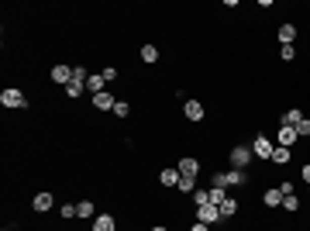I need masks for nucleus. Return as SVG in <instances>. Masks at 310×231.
<instances>
[{
  "mask_svg": "<svg viewBox=\"0 0 310 231\" xmlns=\"http://www.w3.org/2000/svg\"><path fill=\"white\" fill-rule=\"evenodd\" d=\"M176 190H179V193H196V176H179Z\"/></svg>",
  "mask_w": 310,
  "mask_h": 231,
  "instance_id": "16",
  "label": "nucleus"
},
{
  "mask_svg": "<svg viewBox=\"0 0 310 231\" xmlns=\"http://www.w3.org/2000/svg\"><path fill=\"white\" fill-rule=\"evenodd\" d=\"M272 152H276V145H272L266 135H259L255 138V149H252V155H259V159H272Z\"/></svg>",
  "mask_w": 310,
  "mask_h": 231,
  "instance_id": "5",
  "label": "nucleus"
},
{
  "mask_svg": "<svg viewBox=\"0 0 310 231\" xmlns=\"http://www.w3.org/2000/svg\"><path fill=\"white\" fill-rule=\"evenodd\" d=\"M193 204L200 207V204H211V197H207V190H196L193 193Z\"/></svg>",
  "mask_w": 310,
  "mask_h": 231,
  "instance_id": "27",
  "label": "nucleus"
},
{
  "mask_svg": "<svg viewBox=\"0 0 310 231\" xmlns=\"http://www.w3.org/2000/svg\"><path fill=\"white\" fill-rule=\"evenodd\" d=\"M296 128H290V124H279V145H283V149H290L293 142H296Z\"/></svg>",
  "mask_w": 310,
  "mask_h": 231,
  "instance_id": "11",
  "label": "nucleus"
},
{
  "mask_svg": "<svg viewBox=\"0 0 310 231\" xmlns=\"http://www.w3.org/2000/svg\"><path fill=\"white\" fill-rule=\"evenodd\" d=\"M196 221H200V224H217V221H221V211H217V207H214V204H200V207H196Z\"/></svg>",
  "mask_w": 310,
  "mask_h": 231,
  "instance_id": "3",
  "label": "nucleus"
},
{
  "mask_svg": "<svg viewBox=\"0 0 310 231\" xmlns=\"http://www.w3.org/2000/svg\"><path fill=\"white\" fill-rule=\"evenodd\" d=\"M248 176L241 173V169H231V173H217L214 176V187H221V190H228V187H241Z\"/></svg>",
  "mask_w": 310,
  "mask_h": 231,
  "instance_id": "1",
  "label": "nucleus"
},
{
  "mask_svg": "<svg viewBox=\"0 0 310 231\" xmlns=\"http://www.w3.org/2000/svg\"><path fill=\"white\" fill-rule=\"evenodd\" d=\"M114 104H117V100H114L111 94H107V90L93 97V107H97V111H114Z\"/></svg>",
  "mask_w": 310,
  "mask_h": 231,
  "instance_id": "12",
  "label": "nucleus"
},
{
  "mask_svg": "<svg viewBox=\"0 0 310 231\" xmlns=\"http://www.w3.org/2000/svg\"><path fill=\"white\" fill-rule=\"evenodd\" d=\"M190 231H214V228H211V224H200V221H196V224H193Z\"/></svg>",
  "mask_w": 310,
  "mask_h": 231,
  "instance_id": "33",
  "label": "nucleus"
},
{
  "mask_svg": "<svg viewBox=\"0 0 310 231\" xmlns=\"http://www.w3.org/2000/svg\"><path fill=\"white\" fill-rule=\"evenodd\" d=\"M179 169H162V173H159V179H162V187H176V183H179Z\"/></svg>",
  "mask_w": 310,
  "mask_h": 231,
  "instance_id": "17",
  "label": "nucleus"
},
{
  "mask_svg": "<svg viewBox=\"0 0 310 231\" xmlns=\"http://www.w3.org/2000/svg\"><path fill=\"white\" fill-rule=\"evenodd\" d=\"M290 149H283V145H276V152H272V162H276V166H286V162H290Z\"/></svg>",
  "mask_w": 310,
  "mask_h": 231,
  "instance_id": "19",
  "label": "nucleus"
},
{
  "mask_svg": "<svg viewBox=\"0 0 310 231\" xmlns=\"http://www.w3.org/2000/svg\"><path fill=\"white\" fill-rule=\"evenodd\" d=\"M0 104H4V107H14V111H24V107H28V97L11 86V90H4V94H0Z\"/></svg>",
  "mask_w": 310,
  "mask_h": 231,
  "instance_id": "2",
  "label": "nucleus"
},
{
  "mask_svg": "<svg viewBox=\"0 0 310 231\" xmlns=\"http://www.w3.org/2000/svg\"><path fill=\"white\" fill-rule=\"evenodd\" d=\"M152 231H169V228H162V224H155V228Z\"/></svg>",
  "mask_w": 310,
  "mask_h": 231,
  "instance_id": "34",
  "label": "nucleus"
},
{
  "mask_svg": "<svg viewBox=\"0 0 310 231\" xmlns=\"http://www.w3.org/2000/svg\"><path fill=\"white\" fill-rule=\"evenodd\" d=\"M296 135H300V138H307V135H310V121H307V117L296 124Z\"/></svg>",
  "mask_w": 310,
  "mask_h": 231,
  "instance_id": "28",
  "label": "nucleus"
},
{
  "mask_svg": "<svg viewBox=\"0 0 310 231\" xmlns=\"http://www.w3.org/2000/svg\"><path fill=\"white\" fill-rule=\"evenodd\" d=\"M100 76L107 79V83H111V79H117V66H107V69H104V73H100Z\"/></svg>",
  "mask_w": 310,
  "mask_h": 231,
  "instance_id": "30",
  "label": "nucleus"
},
{
  "mask_svg": "<svg viewBox=\"0 0 310 231\" xmlns=\"http://www.w3.org/2000/svg\"><path fill=\"white\" fill-rule=\"evenodd\" d=\"M31 207H35L38 214H45V211H52V207H56V200H52V193H38V197L31 200Z\"/></svg>",
  "mask_w": 310,
  "mask_h": 231,
  "instance_id": "8",
  "label": "nucleus"
},
{
  "mask_svg": "<svg viewBox=\"0 0 310 231\" xmlns=\"http://www.w3.org/2000/svg\"><path fill=\"white\" fill-rule=\"evenodd\" d=\"M93 214H97V204H90V200L76 204V217H93Z\"/></svg>",
  "mask_w": 310,
  "mask_h": 231,
  "instance_id": "22",
  "label": "nucleus"
},
{
  "mask_svg": "<svg viewBox=\"0 0 310 231\" xmlns=\"http://www.w3.org/2000/svg\"><path fill=\"white\" fill-rule=\"evenodd\" d=\"M93 231H117V221L111 214H97L93 217Z\"/></svg>",
  "mask_w": 310,
  "mask_h": 231,
  "instance_id": "7",
  "label": "nucleus"
},
{
  "mask_svg": "<svg viewBox=\"0 0 310 231\" xmlns=\"http://www.w3.org/2000/svg\"><path fill=\"white\" fill-rule=\"evenodd\" d=\"M217 211H221V217H231V214H238V200H231V197H228V200H224Z\"/></svg>",
  "mask_w": 310,
  "mask_h": 231,
  "instance_id": "24",
  "label": "nucleus"
},
{
  "mask_svg": "<svg viewBox=\"0 0 310 231\" xmlns=\"http://www.w3.org/2000/svg\"><path fill=\"white\" fill-rule=\"evenodd\" d=\"M52 79L62 83V86H69V79H73V66H52Z\"/></svg>",
  "mask_w": 310,
  "mask_h": 231,
  "instance_id": "9",
  "label": "nucleus"
},
{
  "mask_svg": "<svg viewBox=\"0 0 310 231\" xmlns=\"http://www.w3.org/2000/svg\"><path fill=\"white\" fill-rule=\"evenodd\" d=\"M300 121H303V114H300V111L293 107V111H286V114H283V121H279V124H290V128H296Z\"/></svg>",
  "mask_w": 310,
  "mask_h": 231,
  "instance_id": "23",
  "label": "nucleus"
},
{
  "mask_svg": "<svg viewBox=\"0 0 310 231\" xmlns=\"http://www.w3.org/2000/svg\"><path fill=\"white\" fill-rule=\"evenodd\" d=\"M83 94H86V79H69L66 97H73V100H76V97H83Z\"/></svg>",
  "mask_w": 310,
  "mask_h": 231,
  "instance_id": "14",
  "label": "nucleus"
},
{
  "mask_svg": "<svg viewBox=\"0 0 310 231\" xmlns=\"http://www.w3.org/2000/svg\"><path fill=\"white\" fill-rule=\"evenodd\" d=\"M114 114H117V117H128V114H131V104L117 100V104H114Z\"/></svg>",
  "mask_w": 310,
  "mask_h": 231,
  "instance_id": "26",
  "label": "nucleus"
},
{
  "mask_svg": "<svg viewBox=\"0 0 310 231\" xmlns=\"http://www.w3.org/2000/svg\"><path fill=\"white\" fill-rule=\"evenodd\" d=\"M293 38H296V28H293V24H283V28H279V41H283V45H293Z\"/></svg>",
  "mask_w": 310,
  "mask_h": 231,
  "instance_id": "20",
  "label": "nucleus"
},
{
  "mask_svg": "<svg viewBox=\"0 0 310 231\" xmlns=\"http://www.w3.org/2000/svg\"><path fill=\"white\" fill-rule=\"evenodd\" d=\"M183 176H196L200 173V159H193V155H186V159H179V166H176Z\"/></svg>",
  "mask_w": 310,
  "mask_h": 231,
  "instance_id": "6",
  "label": "nucleus"
},
{
  "mask_svg": "<svg viewBox=\"0 0 310 231\" xmlns=\"http://www.w3.org/2000/svg\"><path fill=\"white\" fill-rule=\"evenodd\" d=\"M62 217H76V204H62Z\"/></svg>",
  "mask_w": 310,
  "mask_h": 231,
  "instance_id": "31",
  "label": "nucleus"
},
{
  "mask_svg": "<svg viewBox=\"0 0 310 231\" xmlns=\"http://www.w3.org/2000/svg\"><path fill=\"white\" fill-rule=\"evenodd\" d=\"M104 83H107V79L100 76V73H90V76H86V90L97 97V94H104Z\"/></svg>",
  "mask_w": 310,
  "mask_h": 231,
  "instance_id": "13",
  "label": "nucleus"
},
{
  "mask_svg": "<svg viewBox=\"0 0 310 231\" xmlns=\"http://www.w3.org/2000/svg\"><path fill=\"white\" fill-rule=\"evenodd\" d=\"M231 162H234V169H245V166L252 162V149H248V145H234L231 149Z\"/></svg>",
  "mask_w": 310,
  "mask_h": 231,
  "instance_id": "4",
  "label": "nucleus"
},
{
  "mask_svg": "<svg viewBox=\"0 0 310 231\" xmlns=\"http://www.w3.org/2000/svg\"><path fill=\"white\" fill-rule=\"evenodd\" d=\"M183 114L190 117V121H203V104H200V100H186Z\"/></svg>",
  "mask_w": 310,
  "mask_h": 231,
  "instance_id": "10",
  "label": "nucleus"
},
{
  "mask_svg": "<svg viewBox=\"0 0 310 231\" xmlns=\"http://www.w3.org/2000/svg\"><path fill=\"white\" fill-rule=\"evenodd\" d=\"M300 176H303V183H310V162L303 166V169H300Z\"/></svg>",
  "mask_w": 310,
  "mask_h": 231,
  "instance_id": "32",
  "label": "nucleus"
},
{
  "mask_svg": "<svg viewBox=\"0 0 310 231\" xmlns=\"http://www.w3.org/2000/svg\"><path fill=\"white\" fill-rule=\"evenodd\" d=\"M207 197H211L214 207H221V204L228 200V190H221V187H211V190H207Z\"/></svg>",
  "mask_w": 310,
  "mask_h": 231,
  "instance_id": "18",
  "label": "nucleus"
},
{
  "mask_svg": "<svg viewBox=\"0 0 310 231\" xmlns=\"http://www.w3.org/2000/svg\"><path fill=\"white\" fill-rule=\"evenodd\" d=\"M138 56H141V62H159V49H155V45H141Z\"/></svg>",
  "mask_w": 310,
  "mask_h": 231,
  "instance_id": "21",
  "label": "nucleus"
},
{
  "mask_svg": "<svg viewBox=\"0 0 310 231\" xmlns=\"http://www.w3.org/2000/svg\"><path fill=\"white\" fill-rule=\"evenodd\" d=\"M283 207H286V211H300V200H296V193L283 197Z\"/></svg>",
  "mask_w": 310,
  "mask_h": 231,
  "instance_id": "25",
  "label": "nucleus"
},
{
  "mask_svg": "<svg viewBox=\"0 0 310 231\" xmlns=\"http://www.w3.org/2000/svg\"><path fill=\"white\" fill-rule=\"evenodd\" d=\"M307 190H310V183H307Z\"/></svg>",
  "mask_w": 310,
  "mask_h": 231,
  "instance_id": "35",
  "label": "nucleus"
},
{
  "mask_svg": "<svg viewBox=\"0 0 310 231\" xmlns=\"http://www.w3.org/2000/svg\"><path fill=\"white\" fill-rule=\"evenodd\" d=\"M262 204H266V207H283V193H279V187H276V190H266Z\"/></svg>",
  "mask_w": 310,
  "mask_h": 231,
  "instance_id": "15",
  "label": "nucleus"
},
{
  "mask_svg": "<svg viewBox=\"0 0 310 231\" xmlns=\"http://www.w3.org/2000/svg\"><path fill=\"white\" fill-rule=\"evenodd\" d=\"M279 56H283V59H286V62H290V59L296 56V49H293V45H283V49H279Z\"/></svg>",
  "mask_w": 310,
  "mask_h": 231,
  "instance_id": "29",
  "label": "nucleus"
}]
</instances>
